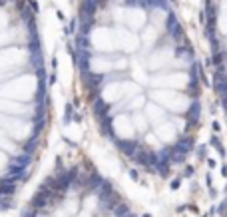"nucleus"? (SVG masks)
I'll use <instances>...</instances> for the list:
<instances>
[{
    "mask_svg": "<svg viewBox=\"0 0 227 217\" xmlns=\"http://www.w3.org/2000/svg\"><path fill=\"white\" fill-rule=\"evenodd\" d=\"M74 64L106 142L167 177L191 157L203 122V72L175 0H80Z\"/></svg>",
    "mask_w": 227,
    "mask_h": 217,
    "instance_id": "1",
    "label": "nucleus"
},
{
    "mask_svg": "<svg viewBox=\"0 0 227 217\" xmlns=\"http://www.w3.org/2000/svg\"><path fill=\"white\" fill-rule=\"evenodd\" d=\"M36 14V0H0V211L30 179L52 124Z\"/></svg>",
    "mask_w": 227,
    "mask_h": 217,
    "instance_id": "2",
    "label": "nucleus"
},
{
    "mask_svg": "<svg viewBox=\"0 0 227 217\" xmlns=\"http://www.w3.org/2000/svg\"><path fill=\"white\" fill-rule=\"evenodd\" d=\"M20 217H136L114 183L84 154H64Z\"/></svg>",
    "mask_w": 227,
    "mask_h": 217,
    "instance_id": "3",
    "label": "nucleus"
},
{
    "mask_svg": "<svg viewBox=\"0 0 227 217\" xmlns=\"http://www.w3.org/2000/svg\"><path fill=\"white\" fill-rule=\"evenodd\" d=\"M201 20L209 50L211 84L227 124V0H205Z\"/></svg>",
    "mask_w": 227,
    "mask_h": 217,
    "instance_id": "4",
    "label": "nucleus"
}]
</instances>
